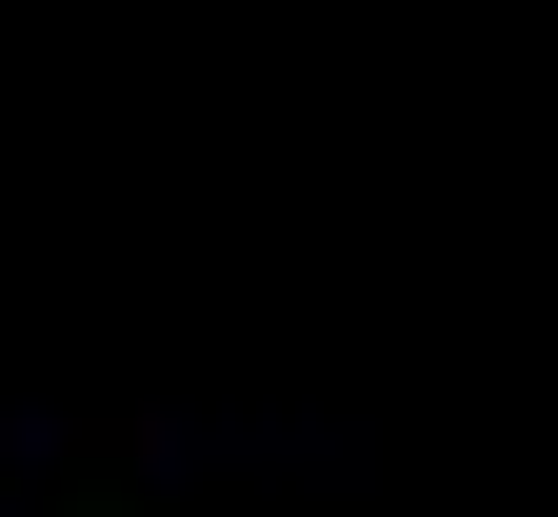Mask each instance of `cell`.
Returning <instances> with one entry per match:
<instances>
[]
</instances>
